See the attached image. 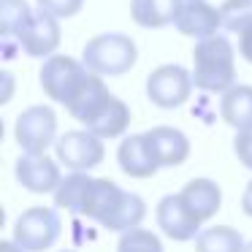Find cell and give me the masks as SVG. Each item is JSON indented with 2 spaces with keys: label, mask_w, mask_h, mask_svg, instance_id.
<instances>
[{
  "label": "cell",
  "mask_w": 252,
  "mask_h": 252,
  "mask_svg": "<svg viewBox=\"0 0 252 252\" xmlns=\"http://www.w3.org/2000/svg\"><path fill=\"white\" fill-rule=\"evenodd\" d=\"M55 206L90 217L106 230L127 233L141 228L147 203L136 192L122 190L111 179H95L90 174H71L55 190Z\"/></svg>",
  "instance_id": "obj_1"
},
{
  "label": "cell",
  "mask_w": 252,
  "mask_h": 252,
  "mask_svg": "<svg viewBox=\"0 0 252 252\" xmlns=\"http://www.w3.org/2000/svg\"><path fill=\"white\" fill-rule=\"evenodd\" d=\"M192 82L203 93L225 95L236 84V49L225 35L195 41L192 46Z\"/></svg>",
  "instance_id": "obj_2"
},
{
  "label": "cell",
  "mask_w": 252,
  "mask_h": 252,
  "mask_svg": "<svg viewBox=\"0 0 252 252\" xmlns=\"http://www.w3.org/2000/svg\"><path fill=\"white\" fill-rule=\"evenodd\" d=\"M138 60L136 41L125 33H100L82 49V63L98 76H122Z\"/></svg>",
  "instance_id": "obj_3"
},
{
  "label": "cell",
  "mask_w": 252,
  "mask_h": 252,
  "mask_svg": "<svg viewBox=\"0 0 252 252\" xmlns=\"http://www.w3.org/2000/svg\"><path fill=\"white\" fill-rule=\"evenodd\" d=\"M90 73L93 71H87V65H84L82 60H76V57L52 55V57L44 60L38 79H41L44 93L49 95L55 103H60V106L68 109V103L79 95V90L84 87V82H87Z\"/></svg>",
  "instance_id": "obj_4"
},
{
  "label": "cell",
  "mask_w": 252,
  "mask_h": 252,
  "mask_svg": "<svg viewBox=\"0 0 252 252\" xmlns=\"http://www.w3.org/2000/svg\"><path fill=\"white\" fill-rule=\"evenodd\" d=\"M60 230H63V222H60L57 209L33 206L17 217L11 241L25 252H44V250H52L57 244Z\"/></svg>",
  "instance_id": "obj_5"
},
{
  "label": "cell",
  "mask_w": 252,
  "mask_h": 252,
  "mask_svg": "<svg viewBox=\"0 0 252 252\" xmlns=\"http://www.w3.org/2000/svg\"><path fill=\"white\" fill-rule=\"evenodd\" d=\"M192 71L176 65V63H168V65L155 68L147 76V98L152 100L158 109H179L190 100L192 95Z\"/></svg>",
  "instance_id": "obj_6"
},
{
  "label": "cell",
  "mask_w": 252,
  "mask_h": 252,
  "mask_svg": "<svg viewBox=\"0 0 252 252\" xmlns=\"http://www.w3.org/2000/svg\"><path fill=\"white\" fill-rule=\"evenodd\" d=\"M14 138L28 155H46L57 144V114L49 106H30L14 122Z\"/></svg>",
  "instance_id": "obj_7"
},
{
  "label": "cell",
  "mask_w": 252,
  "mask_h": 252,
  "mask_svg": "<svg viewBox=\"0 0 252 252\" xmlns=\"http://www.w3.org/2000/svg\"><path fill=\"white\" fill-rule=\"evenodd\" d=\"M55 149H57V160L65 168H71L73 174H87L95 165L103 163L106 158L103 138H98L90 130H68L65 136L57 138Z\"/></svg>",
  "instance_id": "obj_8"
},
{
  "label": "cell",
  "mask_w": 252,
  "mask_h": 252,
  "mask_svg": "<svg viewBox=\"0 0 252 252\" xmlns=\"http://www.w3.org/2000/svg\"><path fill=\"white\" fill-rule=\"evenodd\" d=\"M60 38H63V30H60L57 17L41 11V8L33 11L28 25L17 33L19 49H25L28 57H44V60L55 55V49L60 46Z\"/></svg>",
  "instance_id": "obj_9"
},
{
  "label": "cell",
  "mask_w": 252,
  "mask_h": 252,
  "mask_svg": "<svg viewBox=\"0 0 252 252\" xmlns=\"http://www.w3.org/2000/svg\"><path fill=\"white\" fill-rule=\"evenodd\" d=\"M158 225L168 239L174 241H192L201 236V217L192 212L185 203V198L176 195H165L158 203Z\"/></svg>",
  "instance_id": "obj_10"
},
{
  "label": "cell",
  "mask_w": 252,
  "mask_h": 252,
  "mask_svg": "<svg viewBox=\"0 0 252 252\" xmlns=\"http://www.w3.org/2000/svg\"><path fill=\"white\" fill-rule=\"evenodd\" d=\"M82 125L84 130L95 133L103 141L106 138H120L127 130V125H130V109H127V103L122 98L109 93L106 98H100L93 106V111L82 120Z\"/></svg>",
  "instance_id": "obj_11"
},
{
  "label": "cell",
  "mask_w": 252,
  "mask_h": 252,
  "mask_svg": "<svg viewBox=\"0 0 252 252\" xmlns=\"http://www.w3.org/2000/svg\"><path fill=\"white\" fill-rule=\"evenodd\" d=\"M60 160H52L49 155H28L17 160L14 165V174H17V182L30 192H55L60 187L63 176H60Z\"/></svg>",
  "instance_id": "obj_12"
},
{
  "label": "cell",
  "mask_w": 252,
  "mask_h": 252,
  "mask_svg": "<svg viewBox=\"0 0 252 252\" xmlns=\"http://www.w3.org/2000/svg\"><path fill=\"white\" fill-rule=\"evenodd\" d=\"M174 28L187 38L203 41L217 35V30L222 28V17H220V8L206 0H185L179 14H176Z\"/></svg>",
  "instance_id": "obj_13"
},
{
  "label": "cell",
  "mask_w": 252,
  "mask_h": 252,
  "mask_svg": "<svg viewBox=\"0 0 252 252\" xmlns=\"http://www.w3.org/2000/svg\"><path fill=\"white\" fill-rule=\"evenodd\" d=\"M117 160H120L122 174L133 176V179H149V176H155L160 171V163L147 141V133L127 136L120 144V149H117Z\"/></svg>",
  "instance_id": "obj_14"
},
{
  "label": "cell",
  "mask_w": 252,
  "mask_h": 252,
  "mask_svg": "<svg viewBox=\"0 0 252 252\" xmlns=\"http://www.w3.org/2000/svg\"><path fill=\"white\" fill-rule=\"evenodd\" d=\"M147 141L152 147L155 158H158L160 168H176L190 158V138L179 127L158 125L152 130H147Z\"/></svg>",
  "instance_id": "obj_15"
},
{
  "label": "cell",
  "mask_w": 252,
  "mask_h": 252,
  "mask_svg": "<svg viewBox=\"0 0 252 252\" xmlns=\"http://www.w3.org/2000/svg\"><path fill=\"white\" fill-rule=\"evenodd\" d=\"M179 195L185 198L187 206L201 217V222L212 220L214 214L222 209V190H220V185L212 179H190L182 187Z\"/></svg>",
  "instance_id": "obj_16"
},
{
  "label": "cell",
  "mask_w": 252,
  "mask_h": 252,
  "mask_svg": "<svg viewBox=\"0 0 252 252\" xmlns=\"http://www.w3.org/2000/svg\"><path fill=\"white\" fill-rule=\"evenodd\" d=\"M185 0H130V19L138 28L158 30L176 22Z\"/></svg>",
  "instance_id": "obj_17"
},
{
  "label": "cell",
  "mask_w": 252,
  "mask_h": 252,
  "mask_svg": "<svg viewBox=\"0 0 252 252\" xmlns=\"http://www.w3.org/2000/svg\"><path fill=\"white\" fill-rule=\"evenodd\" d=\"M220 114L236 130L252 125V87L250 84H233L220 100Z\"/></svg>",
  "instance_id": "obj_18"
},
{
  "label": "cell",
  "mask_w": 252,
  "mask_h": 252,
  "mask_svg": "<svg viewBox=\"0 0 252 252\" xmlns=\"http://www.w3.org/2000/svg\"><path fill=\"white\" fill-rule=\"evenodd\" d=\"M244 247H247V241L230 225L203 228L201 236L195 239V252H244Z\"/></svg>",
  "instance_id": "obj_19"
},
{
  "label": "cell",
  "mask_w": 252,
  "mask_h": 252,
  "mask_svg": "<svg viewBox=\"0 0 252 252\" xmlns=\"http://www.w3.org/2000/svg\"><path fill=\"white\" fill-rule=\"evenodd\" d=\"M33 17V8L28 6V0H3L0 3V33L3 38H17V33L28 25Z\"/></svg>",
  "instance_id": "obj_20"
},
{
  "label": "cell",
  "mask_w": 252,
  "mask_h": 252,
  "mask_svg": "<svg viewBox=\"0 0 252 252\" xmlns=\"http://www.w3.org/2000/svg\"><path fill=\"white\" fill-rule=\"evenodd\" d=\"M220 17H222V30L239 35L252 25V0H225L220 6Z\"/></svg>",
  "instance_id": "obj_21"
},
{
  "label": "cell",
  "mask_w": 252,
  "mask_h": 252,
  "mask_svg": "<svg viewBox=\"0 0 252 252\" xmlns=\"http://www.w3.org/2000/svg\"><path fill=\"white\" fill-rule=\"evenodd\" d=\"M117 252H163V241L147 228H133L122 233Z\"/></svg>",
  "instance_id": "obj_22"
},
{
  "label": "cell",
  "mask_w": 252,
  "mask_h": 252,
  "mask_svg": "<svg viewBox=\"0 0 252 252\" xmlns=\"http://www.w3.org/2000/svg\"><path fill=\"white\" fill-rule=\"evenodd\" d=\"M84 0H38V8L57 19H71L82 11Z\"/></svg>",
  "instance_id": "obj_23"
},
{
  "label": "cell",
  "mask_w": 252,
  "mask_h": 252,
  "mask_svg": "<svg viewBox=\"0 0 252 252\" xmlns=\"http://www.w3.org/2000/svg\"><path fill=\"white\" fill-rule=\"evenodd\" d=\"M233 152H236V158H239V163L252 171V125L244 127V130H236Z\"/></svg>",
  "instance_id": "obj_24"
},
{
  "label": "cell",
  "mask_w": 252,
  "mask_h": 252,
  "mask_svg": "<svg viewBox=\"0 0 252 252\" xmlns=\"http://www.w3.org/2000/svg\"><path fill=\"white\" fill-rule=\"evenodd\" d=\"M239 55L252 65V25H250L247 30H241V33H239Z\"/></svg>",
  "instance_id": "obj_25"
},
{
  "label": "cell",
  "mask_w": 252,
  "mask_h": 252,
  "mask_svg": "<svg viewBox=\"0 0 252 252\" xmlns=\"http://www.w3.org/2000/svg\"><path fill=\"white\" fill-rule=\"evenodd\" d=\"M241 209H244L247 217H252V179L247 182V187H244V195H241Z\"/></svg>",
  "instance_id": "obj_26"
},
{
  "label": "cell",
  "mask_w": 252,
  "mask_h": 252,
  "mask_svg": "<svg viewBox=\"0 0 252 252\" xmlns=\"http://www.w3.org/2000/svg\"><path fill=\"white\" fill-rule=\"evenodd\" d=\"M3 84H6V95H3V103H6L8 98H11V84H14V79H11V73H3Z\"/></svg>",
  "instance_id": "obj_27"
},
{
  "label": "cell",
  "mask_w": 252,
  "mask_h": 252,
  "mask_svg": "<svg viewBox=\"0 0 252 252\" xmlns=\"http://www.w3.org/2000/svg\"><path fill=\"white\" fill-rule=\"evenodd\" d=\"M0 252H25V250H19L14 241H3V244H0Z\"/></svg>",
  "instance_id": "obj_28"
},
{
  "label": "cell",
  "mask_w": 252,
  "mask_h": 252,
  "mask_svg": "<svg viewBox=\"0 0 252 252\" xmlns=\"http://www.w3.org/2000/svg\"><path fill=\"white\" fill-rule=\"evenodd\" d=\"M244 252H252V241H247V247H244Z\"/></svg>",
  "instance_id": "obj_29"
},
{
  "label": "cell",
  "mask_w": 252,
  "mask_h": 252,
  "mask_svg": "<svg viewBox=\"0 0 252 252\" xmlns=\"http://www.w3.org/2000/svg\"><path fill=\"white\" fill-rule=\"evenodd\" d=\"M63 252H73V250H63Z\"/></svg>",
  "instance_id": "obj_30"
}]
</instances>
